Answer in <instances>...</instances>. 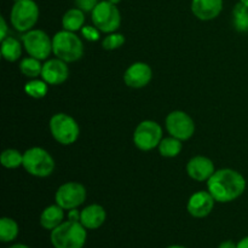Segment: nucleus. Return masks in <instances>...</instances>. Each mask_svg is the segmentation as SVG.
I'll list each match as a JSON object with an SVG mask.
<instances>
[{
  "label": "nucleus",
  "instance_id": "f257e3e1",
  "mask_svg": "<svg viewBox=\"0 0 248 248\" xmlns=\"http://www.w3.org/2000/svg\"><path fill=\"white\" fill-rule=\"evenodd\" d=\"M246 179L232 169L216 171L207 181V190L216 202L228 203L239 199L246 190Z\"/></svg>",
  "mask_w": 248,
  "mask_h": 248
},
{
  "label": "nucleus",
  "instance_id": "f03ea898",
  "mask_svg": "<svg viewBox=\"0 0 248 248\" xmlns=\"http://www.w3.org/2000/svg\"><path fill=\"white\" fill-rule=\"evenodd\" d=\"M86 228L80 222H63L51 230V244L55 248H82L87 239Z\"/></svg>",
  "mask_w": 248,
  "mask_h": 248
},
{
  "label": "nucleus",
  "instance_id": "7ed1b4c3",
  "mask_svg": "<svg viewBox=\"0 0 248 248\" xmlns=\"http://www.w3.org/2000/svg\"><path fill=\"white\" fill-rule=\"evenodd\" d=\"M52 52L64 62H77L84 56V44L74 31L63 29L52 36Z\"/></svg>",
  "mask_w": 248,
  "mask_h": 248
},
{
  "label": "nucleus",
  "instance_id": "20e7f679",
  "mask_svg": "<svg viewBox=\"0 0 248 248\" xmlns=\"http://www.w3.org/2000/svg\"><path fill=\"white\" fill-rule=\"evenodd\" d=\"M22 166L31 176L45 178L55 171V160L44 148L33 147L23 153Z\"/></svg>",
  "mask_w": 248,
  "mask_h": 248
},
{
  "label": "nucleus",
  "instance_id": "39448f33",
  "mask_svg": "<svg viewBox=\"0 0 248 248\" xmlns=\"http://www.w3.org/2000/svg\"><path fill=\"white\" fill-rule=\"evenodd\" d=\"M48 127L56 142L62 145L74 144L79 138L80 127L77 120L65 113H57L51 116Z\"/></svg>",
  "mask_w": 248,
  "mask_h": 248
},
{
  "label": "nucleus",
  "instance_id": "423d86ee",
  "mask_svg": "<svg viewBox=\"0 0 248 248\" xmlns=\"http://www.w3.org/2000/svg\"><path fill=\"white\" fill-rule=\"evenodd\" d=\"M39 15V6L34 0H17L10 12V21L16 31L26 33L35 26Z\"/></svg>",
  "mask_w": 248,
  "mask_h": 248
},
{
  "label": "nucleus",
  "instance_id": "0eeeda50",
  "mask_svg": "<svg viewBox=\"0 0 248 248\" xmlns=\"http://www.w3.org/2000/svg\"><path fill=\"white\" fill-rule=\"evenodd\" d=\"M92 23L102 33H114L120 28L121 14L116 5L111 4L108 0H103L97 4L91 12Z\"/></svg>",
  "mask_w": 248,
  "mask_h": 248
},
{
  "label": "nucleus",
  "instance_id": "6e6552de",
  "mask_svg": "<svg viewBox=\"0 0 248 248\" xmlns=\"http://www.w3.org/2000/svg\"><path fill=\"white\" fill-rule=\"evenodd\" d=\"M162 140V127L153 120L140 123L133 132V143L142 152H150Z\"/></svg>",
  "mask_w": 248,
  "mask_h": 248
},
{
  "label": "nucleus",
  "instance_id": "1a4fd4ad",
  "mask_svg": "<svg viewBox=\"0 0 248 248\" xmlns=\"http://www.w3.org/2000/svg\"><path fill=\"white\" fill-rule=\"evenodd\" d=\"M23 47L29 56L44 61L52 52V39L41 29H31L21 38Z\"/></svg>",
  "mask_w": 248,
  "mask_h": 248
},
{
  "label": "nucleus",
  "instance_id": "9d476101",
  "mask_svg": "<svg viewBox=\"0 0 248 248\" xmlns=\"http://www.w3.org/2000/svg\"><path fill=\"white\" fill-rule=\"evenodd\" d=\"M87 196L86 188L78 182H68L62 184L55 194V201L64 211L78 208L85 202Z\"/></svg>",
  "mask_w": 248,
  "mask_h": 248
},
{
  "label": "nucleus",
  "instance_id": "9b49d317",
  "mask_svg": "<svg viewBox=\"0 0 248 248\" xmlns=\"http://www.w3.org/2000/svg\"><path fill=\"white\" fill-rule=\"evenodd\" d=\"M167 132L170 136L181 140L182 142L190 140L195 133V123L189 114L183 110H173L165 120Z\"/></svg>",
  "mask_w": 248,
  "mask_h": 248
},
{
  "label": "nucleus",
  "instance_id": "f8f14e48",
  "mask_svg": "<svg viewBox=\"0 0 248 248\" xmlns=\"http://www.w3.org/2000/svg\"><path fill=\"white\" fill-rule=\"evenodd\" d=\"M153 78V70L149 64L144 62H135L124 73V82L131 89L145 87Z\"/></svg>",
  "mask_w": 248,
  "mask_h": 248
},
{
  "label": "nucleus",
  "instance_id": "ddd939ff",
  "mask_svg": "<svg viewBox=\"0 0 248 248\" xmlns=\"http://www.w3.org/2000/svg\"><path fill=\"white\" fill-rule=\"evenodd\" d=\"M40 77L48 85L56 86V85L63 84V82L67 81L68 77H69V69H68L67 62L57 57L46 61L43 64Z\"/></svg>",
  "mask_w": 248,
  "mask_h": 248
},
{
  "label": "nucleus",
  "instance_id": "4468645a",
  "mask_svg": "<svg viewBox=\"0 0 248 248\" xmlns=\"http://www.w3.org/2000/svg\"><path fill=\"white\" fill-rule=\"evenodd\" d=\"M215 202L216 200L211 195L210 191L200 190L198 193H194L189 198L188 203H186V210L191 217L205 218L213 211Z\"/></svg>",
  "mask_w": 248,
  "mask_h": 248
},
{
  "label": "nucleus",
  "instance_id": "2eb2a0df",
  "mask_svg": "<svg viewBox=\"0 0 248 248\" xmlns=\"http://www.w3.org/2000/svg\"><path fill=\"white\" fill-rule=\"evenodd\" d=\"M215 172L216 169L212 160L202 155L191 157L186 164V173L196 182H207Z\"/></svg>",
  "mask_w": 248,
  "mask_h": 248
},
{
  "label": "nucleus",
  "instance_id": "dca6fc26",
  "mask_svg": "<svg viewBox=\"0 0 248 248\" xmlns=\"http://www.w3.org/2000/svg\"><path fill=\"white\" fill-rule=\"evenodd\" d=\"M191 12L200 21H212L223 10V0H191Z\"/></svg>",
  "mask_w": 248,
  "mask_h": 248
},
{
  "label": "nucleus",
  "instance_id": "f3484780",
  "mask_svg": "<svg viewBox=\"0 0 248 248\" xmlns=\"http://www.w3.org/2000/svg\"><path fill=\"white\" fill-rule=\"evenodd\" d=\"M107 219V212L103 206L92 203L80 211V223L87 230H94L101 228Z\"/></svg>",
  "mask_w": 248,
  "mask_h": 248
},
{
  "label": "nucleus",
  "instance_id": "a211bd4d",
  "mask_svg": "<svg viewBox=\"0 0 248 248\" xmlns=\"http://www.w3.org/2000/svg\"><path fill=\"white\" fill-rule=\"evenodd\" d=\"M64 219V210L61 206L50 205L41 212L40 225L46 230H53L62 224Z\"/></svg>",
  "mask_w": 248,
  "mask_h": 248
},
{
  "label": "nucleus",
  "instance_id": "6ab92c4d",
  "mask_svg": "<svg viewBox=\"0 0 248 248\" xmlns=\"http://www.w3.org/2000/svg\"><path fill=\"white\" fill-rule=\"evenodd\" d=\"M85 26V12L78 7H73L64 12L62 17V27L63 29L69 31H81Z\"/></svg>",
  "mask_w": 248,
  "mask_h": 248
},
{
  "label": "nucleus",
  "instance_id": "aec40b11",
  "mask_svg": "<svg viewBox=\"0 0 248 248\" xmlns=\"http://www.w3.org/2000/svg\"><path fill=\"white\" fill-rule=\"evenodd\" d=\"M1 56L7 62H16L22 56V45L14 36L1 40Z\"/></svg>",
  "mask_w": 248,
  "mask_h": 248
},
{
  "label": "nucleus",
  "instance_id": "412c9836",
  "mask_svg": "<svg viewBox=\"0 0 248 248\" xmlns=\"http://www.w3.org/2000/svg\"><path fill=\"white\" fill-rule=\"evenodd\" d=\"M157 149H159L161 156L172 159V157H176L181 154L182 149H183V142L178 138L170 136V137L162 138Z\"/></svg>",
  "mask_w": 248,
  "mask_h": 248
},
{
  "label": "nucleus",
  "instance_id": "4be33fe9",
  "mask_svg": "<svg viewBox=\"0 0 248 248\" xmlns=\"http://www.w3.org/2000/svg\"><path fill=\"white\" fill-rule=\"evenodd\" d=\"M19 232L18 224L12 218L4 217L0 219V240L2 242H11L17 239Z\"/></svg>",
  "mask_w": 248,
  "mask_h": 248
},
{
  "label": "nucleus",
  "instance_id": "5701e85b",
  "mask_svg": "<svg viewBox=\"0 0 248 248\" xmlns=\"http://www.w3.org/2000/svg\"><path fill=\"white\" fill-rule=\"evenodd\" d=\"M19 70L24 77L29 78V79H36L39 75H41L43 64L40 63V60L29 56V57L22 58L21 63H19Z\"/></svg>",
  "mask_w": 248,
  "mask_h": 248
},
{
  "label": "nucleus",
  "instance_id": "b1692460",
  "mask_svg": "<svg viewBox=\"0 0 248 248\" xmlns=\"http://www.w3.org/2000/svg\"><path fill=\"white\" fill-rule=\"evenodd\" d=\"M232 23L237 31H248V7L242 2H237L232 10Z\"/></svg>",
  "mask_w": 248,
  "mask_h": 248
},
{
  "label": "nucleus",
  "instance_id": "393cba45",
  "mask_svg": "<svg viewBox=\"0 0 248 248\" xmlns=\"http://www.w3.org/2000/svg\"><path fill=\"white\" fill-rule=\"evenodd\" d=\"M48 91V84L44 80L39 79H31L24 85V92L28 94L29 97L35 99H41L47 94Z\"/></svg>",
  "mask_w": 248,
  "mask_h": 248
},
{
  "label": "nucleus",
  "instance_id": "a878e982",
  "mask_svg": "<svg viewBox=\"0 0 248 248\" xmlns=\"http://www.w3.org/2000/svg\"><path fill=\"white\" fill-rule=\"evenodd\" d=\"M0 162L5 169H17L23 165V154L17 149H5L0 155Z\"/></svg>",
  "mask_w": 248,
  "mask_h": 248
},
{
  "label": "nucleus",
  "instance_id": "bb28decb",
  "mask_svg": "<svg viewBox=\"0 0 248 248\" xmlns=\"http://www.w3.org/2000/svg\"><path fill=\"white\" fill-rule=\"evenodd\" d=\"M124 44H125V36L121 33L114 31V33L107 34L106 38L102 40V47L104 50L113 51L116 50V48H120Z\"/></svg>",
  "mask_w": 248,
  "mask_h": 248
},
{
  "label": "nucleus",
  "instance_id": "cd10ccee",
  "mask_svg": "<svg viewBox=\"0 0 248 248\" xmlns=\"http://www.w3.org/2000/svg\"><path fill=\"white\" fill-rule=\"evenodd\" d=\"M80 31H81V35L84 36L87 41H91V43L99 40V36H101L102 33V31H99L98 28H96L94 26H84Z\"/></svg>",
  "mask_w": 248,
  "mask_h": 248
},
{
  "label": "nucleus",
  "instance_id": "c85d7f7f",
  "mask_svg": "<svg viewBox=\"0 0 248 248\" xmlns=\"http://www.w3.org/2000/svg\"><path fill=\"white\" fill-rule=\"evenodd\" d=\"M98 2L99 0H74L75 7L82 10L84 12H92Z\"/></svg>",
  "mask_w": 248,
  "mask_h": 248
},
{
  "label": "nucleus",
  "instance_id": "c756f323",
  "mask_svg": "<svg viewBox=\"0 0 248 248\" xmlns=\"http://www.w3.org/2000/svg\"><path fill=\"white\" fill-rule=\"evenodd\" d=\"M7 23L5 21V17L4 16H0V40H4L5 38H7Z\"/></svg>",
  "mask_w": 248,
  "mask_h": 248
},
{
  "label": "nucleus",
  "instance_id": "7c9ffc66",
  "mask_svg": "<svg viewBox=\"0 0 248 248\" xmlns=\"http://www.w3.org/2000/svg\"><path fill=\"white\" fill-rule=\"evenodd\" d=\"M68 219L69 220H74V222H80V212L74 208V210H70L68 212Z\"/></svg>",
  "mask_w": 248,
  "mask_h": 248
},
{
  "label": "nucleus",
  "instance_id": "2f4dec72",
  "mask_svg": "<svg viewBox=\"0 0 248 248\" xmlns=\"http://www.w3.org/2000/svg\"><path fill=\"white\" fill-rule=\"evenodd\" d=\"M218 248H237V244L228 240V241H223Z\"/></svg>",
  "mask_w": 248,
  "mask_h": 248
},
{
  "label": "nucleus",
  "instance_id": "473e14b6",
  "mask_svg": "<svg viewBox=\"0 0 248 248\" xmlns=\"http://www.w3.org/2000/svg\"><path fill=\"white\" fill-rule=\"evenodd\" d=\"M237 248H248V236L237 242Z\"/></svg>",
  "mask_w": 248,
  "mask_h": 248
},
{
  "label": "nucleus",
  "instance_id": "72a5a7b5",
  "mask_svg": "<svg viewBox=\"0 0 248 248\" xmlns=\"http://www.w3.org/2000/svg\"><path fill=\"white\" fill-rule=\"evenodd\" d=\"M9 248H29V247L26 246V245H23V244H17V245H12V246Z\"/></svg>",
  "mask_w": 248,
  "mask_h": 248
},
{
  "label": "nucleus",
  "instance_id": "f704fd0d",
  "mask_svg": "<svg viewBox=\"0 0 248 248\" xmlns=\"http://www.w3.org/2000/svg\"><path fill=\"white\" fill-rule=\"evenodd\" d=\"M109 2H111V4H114V5H118L119 2H121V0H108Z\"/></svg>",
  "mask_w": 248,
  "mask_h": 248
},
{
  "label": "nucleus",
  "instance_id": "c9c22d12",
  "mask_svg": "<svg viewBox=\"0 0 248 248\" xmlns=\"http://www.w3.org/2000/svg\"><path fill=\"white\" fill-rule=\"evenodd\" d=\"M167 248H186V247L179 246V245H173V246H170V247H167Z\"/></svg>",
  "mask_w": 248,
  "mask_h": 248
},
{
  "label": "nucleus",
  "instance_id": "e433bc0d",
  "mask_svg": "<svg viewBox=\"0 0 248 248\" xmlns=\"http://www.w3.org/2000/svg\"><path fill=\"white\" fill-rule=\"evenodd\" d=\"M240 2H242V4H244L245 6L248 7V0H240Z\"/></svg>",
  "mask_w": 248,
  "mask_h": 248
},
{
  "label": "nucleus",
  "instance_id": "4c0bfd02",
  "mask_svg": "<svg viewBox=\"0 0 248 248\" xmlns=\"http://www.w3.org/2000/svg\"><path fill=\"white\" fill-rule=\"evenodd\" d=\"M53 248H55V247H53Z\"/></svg>",
  "mask_w": 248,
  "mask_h": 248
}]
</instances>
